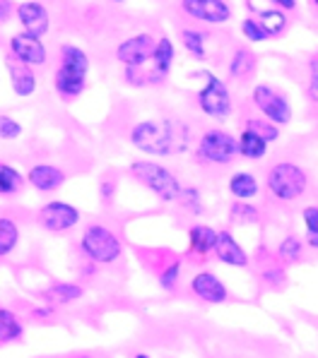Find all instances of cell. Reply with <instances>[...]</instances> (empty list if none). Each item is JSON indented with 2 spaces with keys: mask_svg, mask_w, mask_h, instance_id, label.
Segmentation results:
<instances>
[{
  "mask_svg": "<svg viewBox=\"0 0 318 358\" xmlns=\"http://www.w3.org/2000/svg\"><path fill=\"white\" fill-rule=\"evenodd\" d=\"M239 29H241V36H244L249 43H265V41H270V36H268L265 27H263L261 20L254 17V15H249V17L241 20Z\"/></svg>",
  "mask_w": 318,
  "mask_h": 358,
  "instance_id": "33",
  "label": "cell"
},
{
  "mask_svg": "<svg viewBox=\"0 0 318 358\" xmlns=\"http://www.w3.org/2000/svg\"><path fill=\"white\" fill-rule=\"evenodd\" d=\"M48 299H53L56 303H73L85 296V289L80 284H73V282H58V284H51L46 291Z\"/></svg>",
  "mask_w": 318,
  "mask_h": 358,
  "instance_id": "31",
  "label": "cell"
},
{
  "mask_svg": "<svg viewBox=\"0 0 318 358\" xmlns=\"http://www.w3.org/2000/svg\"><path fill=\"white\" fill-rule=\"evenodd\" d=\"M8 48L15 63L29 65V68H41V65L48 63V48H46V43H43V38L32 36V34H27V31H20V34L10 36Z\"/></svg>",
  "mask_w": 318,
  "mask_h": 358,
  "instance_id": "12",
  "label": "cell"
},
{
  "mask_svg": "<svg viewBox=\"0 0 318 358\" xmlns=\"http://www.w3.org/2000/svg\"><path fill=\"white\" fill-rule=\"evenodd\" d=\"M22 135V123L13 115H0V140L13 142Z\"/></svg>",
  "mask_w": 318,
  "mask_h": 358,
  "instance_id": "38",
  "label": "cell"
},
{
  "mask_svg": "<svg viewBox=\"0 0 318 358\" xmlns=\"http://www.w3.org/2000/svg\"><path fill=\"white\" fill-rule=\"evenodd\" d=\"M261 279H263V284L272 291H282L284 286H287V272H284V264L275 257V252H272L270 260L261 267Z\"/></svg>",
  "mask_w": 318,
  "mask_h": 358,
  "instance_id": "27",
  "label": "cell"
},
{
  "mask_svg": "<svg viewBox=\"0 0 318 358\" xmlns=\"http://www.w3.org/2000/svg\"><path fill=\"white\" fill-rule=\"evenodd\" d=\"M181 205H184L186 209H188L191 214H202L205 212V207H202V200H200V190L198 188H184V192H181Z\"/></svg>",
  "mask_w": 318,
  "mask_h": 358,
  "instance_id": "37",
  "label": "cell"
},
{
  "mask_svg": "<svg viewBox=\"0 0 318 358\" xmlns=\"http://www.w3.org/2000/svg\"><path fill=\"white\" fill-rule=\"evenodd\" d=\"M82 255L95 264H113L123 255V243L106 224H90L80 236Z\"/></svg>",
  "mask_w": 318,
  "mask_h": 358,
  "instance_id": "6",
  "label": "cell"
},
{
  "mask_svg": "<svg viewBox=\"0 0 318 358\" xmlns=\"http://www.w3.org/2000/svg\"><path fill=\"white\" fill-rule=\"evenodd\" d=\"M32 315H34V317H51L53 308H34V310H32Z\"/></svg>",
  "mask_w": 318,
  "mask_h": 358,
  "instance_id": "43",
  "label": "cell"
},
{
  "mask_svg": "<svg viewBox=\"0 0 318 358\" xmlns=\"http://www.w3.org/2000/svg\"><path fill=\"white\" fill-rule=\"evenodd\" d=\"M157 38L150 31H140L133 34L116 46V60L123 68H145V63L152 60V51H155Z\"/></svg>",
  "mask_w": 318,
  "mask_h": 358,
  "instance_id": "11",
  "label": "cell"
},
{
  "mask_svg": "<svg viewBox=\"0 0 318 358\" xmlns=\"http://www.w3.org/2000/svg\"><path fill=\"white\" fill-rule=\"evenodd\" d=\"M251 103H254V108L263 118H268L270 123L279 125V128L289 125L294 118V108L289 96L282 90H277V87L268 85V82H258L251 90Z\"/></svg>",
  "mask_w": 318,
  "mask_h": 358,
  "instance_id": "8",
  "label": "cell"
},
{
  "mask_svg": "<svg viewBox=\"0 0 318 358\" xmlns=\"http://www.w3.org/2000/svg\"><path fill=\"white\" fill-rule=\"evenodd\" d=\"M191 77H200L202 80V87L198 90V94H195V103H198L200 113L207 115L210 120H217V123H224V120L232 118L234 99L227 82L222 77H217L215 73H210V70H200V73Z\"/></svg>",
  "mask_w": 318,
  "mask_h": 358,
  "instance_id": "5",
  "label": "cell"
},
{
  "mask_svg": "<svg viewBox=\"0 0 318 358\" xmlns=\"http://www.w3.org/2000/svg\"><path fill=\"white\" fill-rule=\"evenodd\" d=\"M181 267H184L181 260H172L164 269H159L157 282H159V286H162L164 291H174V289H177V284H179V279H181Z\"/></svg>",
  "mask_w": 318,
  "mask_h": 358,
  "instance_id": "35",
  "label": "cell"
},
{
  "mask_svg": "<svg viewBox=\"0 0 318 358\" xmlns=\"http://www.w3.org/2000/svg\"><path fill=\"white\" fill-rule=\"evenodd\" d=\"M80 219H82L80 209L63 200L46 202V205H41L39 212H36V224H39L43 231H48V234H65V231L78 227Z\"/></svg>",
  "mask_w": 318,
  "mask_h": 358,
  "instance_id": "9",
  "label": "cell"
},
{
  "mask_svg": "<svg viewBox=\"0 0 318 358\" xmlns=\"http://www.w3.org/2000/svg\"><path fill=\"white\" fill-rule=\"evenodd\" d=\"M25 337V324L10 308H0V344H10Z\"/></svg>",
  "mask_w": 318,
  "mask_h": 358,
  "instance_id": "28",
  "label": "cell"
},
{
  "mask_svg": "<svg viewBox=\"0 0 318 358\" xmlns=\"http://www.w3.org/2000/svg\"><path fill=\"white\" fill-rule=\"evenodd\" d=\"M130 176L138 180L140 185H145L157 200L162 202H179L184 185L174 176L172 169H167L164 164L155 162V159H138L130 164Z\"/></svg>",
  "mask_w": 318,
  "mask_h": 358,
  "instance_id": "4",
  "label": "cell"
},
{
  "mask_svg": "<svg viewBox=\"0 0 318 358\" xmlns=\"http://www.w3.org/2000/svg\"><path fill=\"white\" fill-rule=\"evenodd\" d=\"M181 46L186 48L193 60H207V41H210V34L202 29H195V27H184L179 31Z\"/></svg>",
  "mask_w": 318,
  "mask_h": 358,
  "instance_id": "23",
  "label": "cell"
},
{
  "mask_svg": "<svg viewBox=\"0 0 318 358\" xmlns=\"http://www.w3.org/2000/svg\"><path fill=\"white\" fill-rule=\"evenodd\" d=\"M123 77L130 87L150 85V73H142V68H123Z\"/></svg>",
  "mask_w": 318,
  "mask_h": 358,
  "instance_id": "39",
  "label": "cell"
},
{
  "mask_svg": "<svg viewBox=\"0 0 318 358\" xmlns=\"http://www.w3.org/2000/svg\"><path fill=\"white\" fill-rule=\"evenodd\" d=\"M15 10H18V8H15V5L10 3V0H0V22H5V20H8L10 15L15 13Z\"/></svg>",
  "mask_w": 318,
  "mask_h": 358,
  "instance_id": "42",
  "label": "cell"
},
{
  "mask_svg": "<svg viewBox=\"0 0 318 358\" xmlns=\"http://www.w3.org/2000/svg\"><path fill=\"white\" fill-rule=\"evenodd\" d=\"M113 192H116V183H111V180H102V200L104 202H111L113 200Z\"/></svg>",
  "mask_w": 318,
  "mask_h": 358,
  "instance_id": "41",
  "label": "cell"
},
{
  "mask_svg": "<svg viewBox=\"0 0 318 358\" xmlns=\"http://www.w3.org/2000/svg\"><path fill=\"white\" fill-rule=\"evenodd\" d=\"M186 17L200 22V24L222 27L232 20L234 10L227 0H179Z\"/></svg>",
  "mask_w": 318,
  "mask_h": 358,
  "instance_id": "10",
  "label": "cell"
},
{
  "mask_svg": "<svg viewBox=\"0 0 318 358\" xmlns=\"http://www.w3.org/2000/svg\"><path fill=\"white\" fill-rule=\"evenodd\" d=\"M239 157L237 135L224 128H207L202 130L195 145V162L207 166H229Z\"/></svg>",
  "mask_w": 318,
  "mask_h": 358,
  "instance_id": "7",
  "label": "cell"
},
{
  "mask_svg": "<svg viewBox=\"0 0 318 358\" xmlns=\"http://www.w3.org/2000/svg\"><path fill=\"white\" fill-rule=\"evenodd\" d=\"M128 140L142 154L167 159L188 152L193 132L179 118H147L130 128Z\"/></svg>",
  "mask_w": 318,
  "mask_h": 358,
  "instance_id": "1",
  "label": "cell"
},
{
  "mask_svg": "<svg viewBox=\"0 0 318 358\" xmlns=\"http://www.w3.org/2000/svg\"><path fill=\"white\" fill-rule=\"evenodd\" d=\"M306 252V241L297 234H287L275 248V257L287 267V264H297L304 260Z\"/></svg>",
  "mask_w": 318,
  "mask_h": 358,
  "instance_id": "24",
  "label": "cell"
},
{
  "mask_svg": "<svg viewBox=\"0 0 318 358\" xmlns=\"http://www.w3.org/2000/svg\"><path fill=\"white\" fill-rule=\"evenodd\" d=\"M27 183L36 192H56L65 183V171L53 164H34L27 171Z\"/></svg>",
  "mask_w": 318,
  "mask_h": 358,
  "instance_id": "17",
  "label": "cell"
},
{
  "mask_svg": "<svg viewBox=\"0 0 318 358\" xmlns=\"http://www.w3.org/2000/svg\"><path fill=\"white\" fill-rule=\"evenodd\" d=\"M109 3H116V5H120V3H125V0H109Z\"/></svg>",
  "mask_w": 318,
  "mask_h": 358,
  "instance_id": "46",
  "label": "cell"
},
{
  "mask_svg": "<svg viewBox=\"0 0 318 358\" xmlns=\"http://www.w3.org/2000/svg\"><path fill=\"white\" fill-rule=\"evenodd\" d=\"M306 96L318 103V53L306 60Z\"/></svg>",
  "mask_w": 318,
  "mask_h": 358,
  "instance_id": "36",
  "label": "cell"
},
{
  "mask_svg": "<svg viewBox=\"0 0 318 358\" xmlns=\"http://www.w3.org/2000/svg\"><path fill=\"white\" fill-rule=\"evenodd\" d=\"M133 358H152V356H147V354H135Z\"/></svg>",
  "mask_w": 318,
  "mask_h": 358,
  "instance_id": "45",
  "label": "cell"
},
{
  "mask_svg": "<svg viewBox=\"0 0 318 358\" xmlns=\"http://www.w3.org/2000/svg\"><path fill=\"white\" fill-rule=\"evenodd\" d=\"M301 224H304L306 248L318 252V205H306L301 209Z\"/></svg>",
  "mask_w": 318,
  "mask_h": 358,
  "instance_id": "30",
  "label": "cell"
},
{
  "mask_svg": "<svg viewBox=\"0 0 318 358\" xmlns=\"http://www.w3.org/2000/svg\"><path fill=\"white\" fill-rule=\"evenodd\" d=\"M244 128H251V130H256L258 135L265 137L268 142H277L279 140V125L275 123H270L268 118H263V115H256V118H246L244 120Z\"/></svg>",
  "mask_w": 318,
  "mask_h": 358,
  "instance_id": "34",
  "label": "cell"
},
{
  "mask_svg": "<svg viewBox=\"0 0 318 358\" xmlns=\"http://www.w3.org/2000/svg\"><path fill=\"white\" fill-rule=\"evenodd\" d=\"M229 219L234 224H258L261 222V209L251 202L234 200V205L229 207Z\"/></svg>",
  "mask_w": 318,
  "mask_h": 358,
  "instance_id": "32",
  "label": "cell"
},
{
  "mask_svg": "<svg viewBox=\"0 0 318 358\" xmlns=\"http://www.w3.org/2000/svg\"><path fill=\"white\" fill-rule=\"evenodd\" d=\"M174 60H177V46L169 36H159L155 43V51H152V73H150V85L155 82H164L174 68Z\"/></svg>",
  "mask_w": 318,
  "mask_h": 358,
  "instance_id": "16",
  "label": "cell"
},
{
  "mask_svg": "<svg viewBox=\"0 0 318 358\" xmlns=\"http://www.w3.org/2000/svg\"><path fill=\"white\" fill-rule=\"evenodd\" d=\"M227 190L234 200L251 202L261 195V180L254 171H234L227 180Z\"/></svg>",
  "mask_w": 318,
  "mask_h": 358,
  "instance_id": "18",
  "label": "cell"
},
{
  "mask_svg": "<svg viewBox=\"0 0 318 358\" xmlns=\"http://www.w3.org/2000/svg\"><path fill=\"white\" fill-rule=\"evenodd\" d=\"M265 190L279 205H292L309 190V173L297 162H277L265 173Z\"/></svg>",
  "mask_w": 318,
  "mask_h": 358,
  "instance_id": "3",
  "label": "cell"
},
{
  "mask_svg": "<svg viewBox=\"0 0 318 358\" xmlns=\"http://www.w3.org/2000/svg\"><path fill=\"white\" fill-rule=\"evenodd\" d=\"M237 142H239V157L246 159V162H263L268 157V150H270V142L251 128H241Z\"/></svg>",
  "mask_w": 318,
  "mask_h": 358,
  "instance_id": "21",
  "label": "cell"
},
{
  "mask_svg": "<svg viewBox=\"0 0 318 358\" xmlns=\"http://www.w3.org/2000/svg\"><path fill=\"white\" fill-rule=\"evenodd\" d=\"M25 183H27L25 173H20L13 164L0 162V195L3 197L18 195V192H22V188H25Z\"/></svg>",
  "mask_w": 318,
  "mask_h": 358,
  "instance_id": "26",
  "label": "cell"
},
{
  "mask_svg": "<svg viewBox=\"0 0 318 358\" xmlns=\"http://www.w3.org/2000/svg\"><path fill=\"white\" fill-rule=\"evenodd\" d=\"M188 289L195 299L207 303V306H219V303H224L229 299L227 284H224L215 272H210V269H200V272H195L193 279H191V284H188Z\"/></svg>",
  "mask_w": 318,
  "mask_h": 358,
  "instance_id": "13",
  "label": "cell"
},
{
  "mask_svg": "<svg viewBox=\"0 0 318 358\" xmlns=\"http://www.w3.org/2000/svg\"><path fill=\"white\" fill-rule=\"evenodd\" d=\"M10 87H13L15 96H20V99L34 96L36 87H39L36 75H34V68L22 65V63H18V65L10 63Z\"/></svg>",
  "mask_w": 318,
  "mask_h": 358,
  "instance_id": "22",
  "label": "cell"
},
{
  "mask_svg": "<svg viewBox=\"0 0 318 358\" xmlns=\"http://www.w3.org/2000/svg\"><path fill=\"white\" fill-rule=\"evenodd\" d=\"M20 245V227L10 217H0V257H8Z\"/></svg>",
  "mask_w": 318,
  "mask_h": 358,
  "instance_id": "29",
  "label": "cell"
},
{
  "mask_svg": "<svg viewBox=\"0 0 318 358\" xmlns=\"http://www.w3.org/2000/svg\"><path fill=\"white\" fill-rule=\"evenodd\" d=\"M268 3H270L272 8L284 10V13H294V10L299 8V0H268Z\"/></svg>",
  "mask_w": 318,
  "mask_h": 358,
  "instance_id": "40",
  "label": "cell"
},
{
  "mask_svg": "<svg viewBox=\"0 0 318 358\" xmlns=\"http://www.w3.org/2000/svg\"><path fill=\"white\" fill-rule=\"evenodd\" d=\"M219 231L207 227V224H191L188 227V252L195 257L215 255Z\"/></svg>",
  "mask_w": 318,
  "mask_h": 358,
  "instance_id": "19",
  "label": "cell"
},
{
  "mask_svg": "<svg viewBox=\"0 0 318 358\" xmlns=\"http://www.w3.org/2000/svg\"><path fill=\"white\" fill-rule=\"evenodd\" d=\"M73 358H92V356H87V354H80V356H73Z\"/></svg>",
  "mask_w": 318,
  "mask_h": 358,
  "instance_id": "47",
  "label": "cell"
},
{
  "mask_svg": "<svg viewBox=\"0 0 318 358\" xmlns=\"http://www.w3.org/2000/svg\"><path fill=\"white\" fill-rule=\"evenodd\" d=\"M87 73H90V56L78 43H63L60 46V63L53 73V90L60 99L73 101L87 87Z\"/></svg>",
  "mask_w": 318,
  "mask_h": 358,
  "instance_id": "2",
  "label": "cell"
},
{
  "mask_svg": "<svg viewBox=\"0 0 318 358\" xmlns=\"http://www.w3.org/2000/svg\"><path fill=\"white\" fill-rule=\"evenodd\" d=\"M15 15H18V22L22 24V31H27L32 36L43 38L48 34V29H51V15H48L46 5L39 3V0H25V3H20Z\"/></svg>",
  "mask_w": 318,
  "mask_h": 358,
  "instance_id": "14",
  "label": "cell"
},
{
  "mask_svg": "<svg viewBox=\"0 0 318 358\" xmlns=\"http://www.w3.org/2000/svg\"><path fill=\"white\" fill-rule=\"evenodd\" d=\"M309 5H311V10H316L318 13V0H309Z\"/></svg>",
  "mask_w": 318,
  "mask_h": 358,
  "instance_id": "44",
  "label": "cell"
},
{
  "mask_svg": "<svg viewBox=\"0 0 318 358\" xmlns=\"http://www.w3.org/2000/svg\"><path fill=\"white\" fill-rule=\"evenodd\" d=\"M256 17L261 20V24L265 27V31H268V36L270 38H279L284 34V31L289 29V17H287V13L284 10H279V8H263L256 13Z\"/></svg>",
  "mask_w": 318,
  "mask_h": 358,
  "instance_id": "25",
  "label": "cell"
},
{
  "mask_svg": "<svg viewBox=\"0 0 318 358\" xmlns=\"http://www.w3.org/2000/svg\"><path fill=\"white\" fill-rule=\"evenodd\" d=\"M215 257H217V262L227 264V267H237V269H246L251 264L249 252H246L244 245L234 238L232 231H219L217 245H215Z\"/></svg>",
  "mask_w": 318,
  "mask_h": 358,
  "instance_id": "15",
  "label": "cell"
},
{
  "mask_svg": "<svg viewBox=\"0 0 318 358\" xmlns=\"http://www.w3.org/2000/svg\"><path fill=\"white\" fill-rule=\"evenodd\" d=\"M256 70H258V58H256V53L251 51V48H246V46L234 48L232 58H229V65H227L229 80L246 82V80H251V77L256 75Z\"/></svg>",
  "mask_w": 318,
  "mask_h": 358,
  "instance_id": "20",
  "label": "cell"
}]
</instances>
